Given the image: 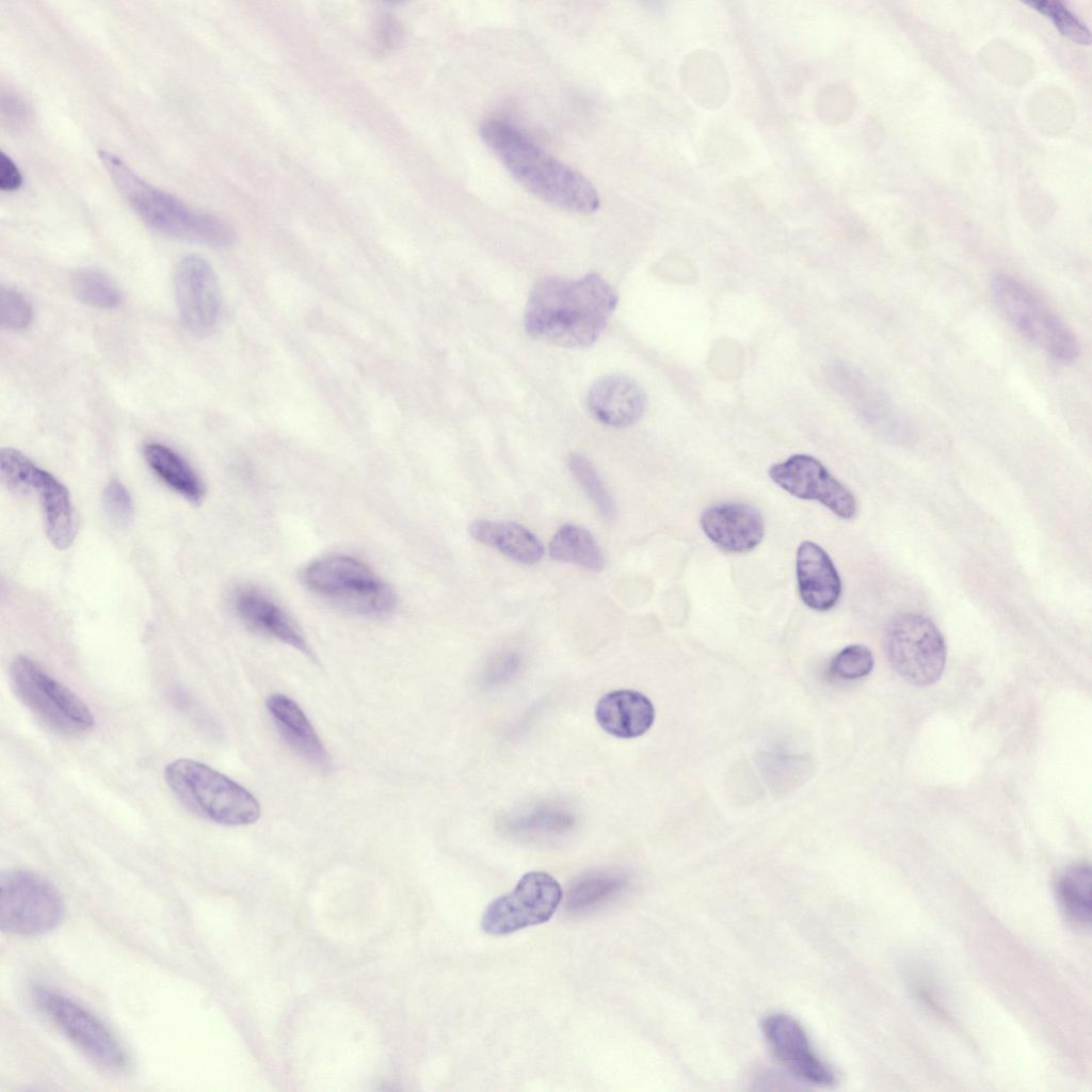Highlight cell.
I'll return each instance as SVG.
<instances>
[{
	"label": "cell",
	"instance_id": "31",
	"mask_svg": "<svg viewBox=\"0 0 1092 1092\" xmlns=\"http://www.w3.org/2000/svg\"><path fill=\"white\" fill-rule=\"evenodd\" d=\"M32 321V308L28 300L18 291L1 287L0 322L7 330H22Z\"/></svg>",
	"mask_w": 1092,
	"mask_h": 1092
},
{
	"label": "cell",
	"instance_id": "1",
	"mask_svg": "<svg viewBox=\"0 0 1092 1092\" xmlns=\"http://www.w3.org/2000/svg\"><path fill=\"white\" fill-rule=\"evenodd\" d=\"M617 304L613 288L598 274L577 279L546 277L531 290L525 328L534 339L567 349L593 344Z\"/></svg>",
	"mask_w": 1092,
	"mask_h": 1092
},
{
	"label": "cell",
	"instance_id": "15",
	"mask_svg": "<svg viewBox=\"0 0 1092 1092\" xmlns=\"http://www.w3.org/2000/svg\"><path fill=\"white\" fill-rule=\"evenodd\" d=\"M761 1027L773 1054L796 1078L819 1087L835 1083L834 1071L817 1055L797 1019L784 1013H772L765 1017Z\"/></svg>",
	"mask_w": 1092,
	"mask_h": 1092
},
{
	"label": "cell",
	"instance_id": "25",
	"mask_svg": "<svg viewBox=\"0 0 1092 1092\" xmlns=\"http://www.w3.org/2000/svg\"><path fill=\"white\" fill-rule=\"evenodd\" d=\"M626 879L611 871H590L576 879L565 896L569 912H587L603 905L619 895Z\"/></svg>",
	"mask_w": 1092,
	"mask_h": 1092
},
{
	"label": "cell",
	"instance_id": "7",
	"mask_svg": "<svg viewBox=\"0 0 1092 1092\" xmlns=\"http://www.w3.org/2000/svg\"><path fill=\"white\" fill-rule=\"evenodd\" d=\"M34 1005L89 1060L105 1071L126 1074L131 1060L111 1030L86 1008L52 989L35 985Z\"/></svg>",
	"mask_w": 1092,
	"mask_h": 1092
},
{
	"label": "cell",
	"instance_id": "18",
	"mask_svg": "<svg viewBox=\"0 0 1092 1092\" xmlns=\"http://www.w3.org/2000/svg\"><path fill=\"white\" fill-rule=\"evenodd\" d=\"M796 572L802 601L816 611L832 609L841 595V579L829 553L812 541L797 549Z\"/></svg>",
	"mask_w": 1092,
	"mask_h": 1092
},
{
	"label": "cell",
	"instance_id": "26",
	"mask_svg": "<svg viewBox=\"0 0 1092 1092\" xmlns=\"http://www.w3.org/2000/svg\"><path fill=\"white\" fill-rule=\"evenodd\" d=\"M1058 900L1066 915L1081 926L1091 921V868L1077 864L1064 870L1057 882Z\"/></svg>",
	"mask_w": 1092,
	"mask_h": 1092
},
{
	"label": "cell",
	"instance_id": "13",
	"mask_svg": "<svg viewBox=\"0 0 1092 1092\" xmlns=\"http://www.w3.org/2000/svg\"><path fill=\"white\" fill-rule=\"evenodd\" d=\"M174 292L182 327L193 336H205L215 326L221 309L216 275L200 256L189 255L178 263Z\"/></svg>",
	"mask_w": 1092,
	"mask_h": 1092
},
{
	"label": "cell",
	"instance_id": "27",
	"mask_svg": "<svg viewBox=\"0 0 1092 1092\" xmlns=\"http://www.w3.org/2000/svg\"><path fill=\"white\" fill-rule=\"evenodd\" d=\"M568 468L585 493L596 511L605 519L615 516V502L592 462L584 455L573 452L567 459Z\"/></svg>",
	"mask_w": 1092,
	"mask_h": 1092
},
{
	"label": "cell",
	"instance_id": "30",
	"mask_svg": "<svg viewBox=\"0 0 1092 1092\" xmlns=\"http://www.w3.org/2000/svg\"><path fill=\"white\" fill-rule=\"evenodd\" d=\"M871 651L862 644H851L837 653L830 663L831 673L841 679H857L867 676L873 669Z\"/></svg>",
	"mask_w": 1092,
	"mask_h": 1092
},
{
	"label": "cell",
	"instance_id": "17",
	"mask_svg": "<svg viewBox=\"0 0 1092 1092\" xmlns=\"http://www.w3.org/2000/svg\"><path fill=\"white\" fill-rule=\"evenodd\" d=\"M232 607L252 630L310 654L306 639L291 616L261 590L253 587L238 589L232 595Z\"/></svg>",
	"mask_w": 1092,
	"mask_h": 1092
},
{
	"label": "cell",
	"instance_id": "5",
	"mask_svg": "<svg viewBox=\"0 0 1092 1092\" xmlns=\"http://www.w3.org/2000/svg\"><path fill=\"white\" fill-rule=\"evenodd\" d=\"M303 584L314 594L349 613L381 619L396 608V595L368 565L346 555H328L302 572Z\"/></svg>",
	"mask_w": 1092,
	"mask_h": 1092
},
{
	"label": "cell",
	"instance_id": "14",
	"mask_svg": "<svg viewBox=\"0 0 1092 1092\" xmlns=\"http://www.w3.org/2000/svg\"><path fill=\"white\" fill-rule=\"evenodd\" d=\"M768 473L790 495L818 501L842 519H851L856 513L853 494L814 456L791 455L772 465Z\"/></svg>",
	"mask_w": 1092,
	"mask_h": 1092
},
{
	"label": "cell",
	"instance_id": "6",
	"mask_svg": "<svg viewBox=\"0 0 1092 1092\" xmlns=\"http://www.w3.org/2000/svg\"><path fill=\"white\" fill-rule=\"evenodd\" d=\"M990 287L997 308L1022 336L1063 364L1077 359L1080 343L1073 330L1022 280L998 273Z\"/></svg>",
	"mask_w": 1092,
	"mask_h": 1092
},
{
	"label": "cell",
	"instance_id": "10",
	"mask_svg": "<svg viewBox=\"0 0 1092 1092\" xmlns=\"http://www.w3.org/2000/svg\"><path fill=\"white\" fill-rule=\"evenodd\" d=\"M885 648L893 669L912 685H932L944 672V637L924 614L904 612L893 617L886 630Z\"/></svg>",
	"mask_w": 1092,
	"mask_h": 1092
},
{
	"label": "cell",
	"instance_id": "4",
	"mask_svg": "<svg viewBox=\"0 0 1092 1092\" xmlns=\"http://www.w3.org/2000/svg\"><path fill=\"white\" fill-rule=\"evenodd\" d=\"M175 797L191 812L224 825H246L260 816V805L244 787L193 759L180 758L164 769Z\"/></svg>",
	"mask_w": 1092,
	"mask_h": 1092
},
{
	"label": "cell",
	"instance_id": "16",
	"mask_svg": "<svg viewBox=\"0 0 1092 1092\" xmlns=\"http://www.w3.org/2000/svg\"><path fill=\"white\" fill-rule=\"evenodd\" d=\"M706 536L720 548L735 553L753 550L765 534L761 514L742 502H722L708 507L701 515Z\"/></svg>",
	"mask_w": 1092,
	"mask_h": 1092
},
{
	"label": "cell",
	"instance_id": "23",
	"mask_svg": "<svg viewBox=\"0 0 1092 1092\" xmlns=\"http://www.w3.org/2000/svg\"><path fill=\"white\" fill-rule=\"evenodd\" d=\"M143 454L152 472L170 488L191 502H199L205 496L203 481L173 449L150 443L144 446Z\"/></svg>",
	"mask_w": 1092,
	"mask_h": 1092
},
{
	"label": "cell",
	"instance_id": "9",
	"mask_svg": "<svg viewBox=\"0 0 1092 1092\" xmlns=\"http://www.w3.org/2000/svg\"><path fill=\"white\" fill-rule=\"evenodd\" d=\"M65 903L57 887L25 869H10L0 878V928L3 932L35 936L62 922Z\"/></svg>",
	"mask_w": 1092,
	"mask_h": 1092
},
{
	"label": "cell",
	"instance_id": "19",
	"mask_svg": "<svg viewBox=\"0 0 1092 1092\" xmlns=\"http://www.w3.org/2000/svg\"><path fill=\"white\" fill-rule=\"evenodd\" d=\"M645 395L632 379L607 375L598 379L588 394V406L599 422L625 428L636 423L645 410Z\"/></svg>",
	"mask_w": 1092,
	"mask_h": 1092
},
{
	"label": "cell",
	"instance_id": "3",
	"mask_svg": "<svg viewBox=\"0 0 1092 1092\" xmlns=\"http://www.w3.org/2000/svg\"><path fill=\"white\" fill-rule=\"evenodd\" d=\"M98 156L119 193L148 227L173 238L213 247H226L235 242V230L223 219L194 210L176 196L152 186L116 155L101 149Z\"/></svg>",
	"mask_w": 1092,
	"mask_h": 1092
},
{
	"label": "cell",
	"instance_id": "32",
	"mask_svg": "<svg viewBox=\"0 0 1092 1092\" xmlns=\"http://www.w3.org/2000/svg\"><path fill=\"white\" fill-rule=\"evenodd\" d=\"M102 507L109 519L118 526H126L133 517L132 498L125 485L117 480L106 485Z\"/></svg>",
	"mask_w": 1092,
	"mask_h": 1092
},
{
	"label": "cell",
	"instance_id": "22",
	"mask_svg": "<svg viewBox=\"0 0 1092 1092\" xmlns=\"http://www.w3.org/2000/svg\"><path fill=\"white\" fill-rule=\"evenodd\" d=\"M468 530L476 541L521 564H534L544 555L542 542L529 529L515 521L476 519Z\"/></svg>",
	"mask_w": 1092,
	"mask_h": 1092
},
{
	"label": "cell",
	"instance_id": "12",
	"mask_svg": "<svg viewBox=\"0 0 1092 1092\" xmlns=\"http://www.w3.org/2000/svg\"><path fill=\"white\" fill-rule=\"evenodd\" d=\"M560 883L549 873H525L514 889L486 908L481 926L492 935H507L551 918L562 900Z\"/></svg>",
	"mask_w": 1092,
	"mask_h": 1092
},
{
	"label": "cell",
	"instance_id": "21",
	"mask_svg": "<svg viewBox=\"0 0 1092 1092\" xmlns=\"http://www.w3.org/2000/svg\"><path fill=\"white\" fill-rule=\"evenodd\" d=\"M266 705L279 734L294 752L315 768L330 770L328 753L301 707L280 693L271 694Z\"/></svg>",
	"mask_w": 1092,
	"mask_h": 1092
},
{
	"label": "cell",
	"instance_id": "2",
	"mask_svg": "<svg viewBox=\"0 0 1092 1092\" xmlns=\"http://www.w3.org/2000/svg\"><path fill=\"white\" fill-rule=\"evenodd\" d=\"M480 138L510 175L537 198L575 213H593L599 194L581 173L557 159L513 125L484 121Z\"/></svg>",
	"mask_w": 1092,
	"mask_h": 1092
},
{
	"label": "cell",
	"instance_id": "24",
	"mask_svg": "<svg viewBox=\"0 0 1092 1092\" xmlns=\"http://www.w3.org/2000/svg\"><path fill=\"white\" fill-rule=\"evenodd\" d=\"M551 559L599 572L604 568L603 551L592 533L580 526L565 524L551 537L548 545Z\"/></svg>",
	"mask_w": 1092,
	"mask_h": 1092
},
{
	"label": "cell",
	"instance_id": "11",
	"mask_svg": "<svg viewBox=\"0 0 1092 1092\" xmlns=\"http://www.w3.org/2000/svg\"><path fill=\"white\" fill-rule=\"evenodd\" d=\"M0 471L6 485L17 493L35 492L44 513L46 533L58 549L71 545L76 535L73 502L66 486L13 448L0 453Z\"/></svg>",
	"mask_w": 1092,
	"mask_h": 1092
},
{
	"label": "cell",
	"instance_id": "28",
	"mask_svg": "<svg viewBox=\"0 0 1092 1092\" xmlns=\"http://www.w3.org/2000/svg\"><path fill=\"white\" fill-rule=\"evenodd\" d=\"M71 289L80 302L97 308L112 309L122 301L116 286L95 269L77 271L71 278Z\"/></svg>",
	"mask_w": 1092,
	"mask_h": 1092
},
{
	"label": "cell",
	"instance_id": "33",
	"mask_svg": "<svg viewBox=\"0 0 1092 1092\" xmlns=\"http://www.w3.org/2000/svg\"><path fill=\"white\" fill-rule=\"evenodd\" d=\"M1 110L9 124L17 128L27 125L31 116L28 102L20 95L12 91L2 93Z\"/></svg>",
	"mask_w": 1092,
	"mask_h": 1092
},
{
	"label": "cell",
	"instance_id": "20",
	"mask_svg": "<svg viewBox=\"0 0 1092 1092\" xmlns=\"http://www.w3.org/2000/svg\"><path fill=\"white\" fill-rule=\"evenodd\" d=\"M595 719L608 734L624 739L645 734L654 723L655 708L643 693L631 689L613 690L595 706Z\"/></svg>",
	"mask_w": 1092,
	"mask_h": 1092
},
{
	"label": "cell",
	"instance_id": "8",
	"mask_svg": "<svg viewBox=\"0 0 1092 1092\" xmlns=\"http://www.w3.org/2000/svg\"><path fill=\"white\" fill-rule=\"evenodd\" d=\"M10 677L19 700L52 730L77 736L93 727L94 717L85 703L35 660L16 656Z\"/></svg>",
	"mask_w": 1092,
	"mask_h": 1092
},
{
	"label": "cell",
	"instance_id": "29",
	"mask_svg": "<svg viewBox=\"0 0 1092 1092\" xmlns=\"http://www.w3.org/2000/svg\"><path fill=\"white\" fill-rule=\"evenodd\" d=\"M1026 4L1050 19L1061 34L1073 42L1085 45L1091 43V33L1088 27L1061 2L1040 0Z\"/></svg>",
	"mask_w": 1092,
	"mask_h": 1092
},
{
	"label": "cell",
	"instance_id": "34",
	"mask_svg": "<svg viewBox=\"0 0 1092 1092\" xmlns=\"http://www.w3.org/2000/svg\"><path fill=\"white\" fill-rule=\"evenodd\" d=\"M22 184V176L10 156L0 152V189L2 191H15Z\"/></svg>",
	"mask_w": 1092,
	"mask_h": 1092
}]
</instances>
